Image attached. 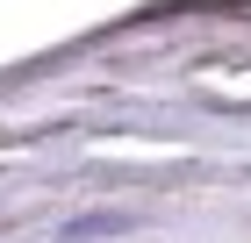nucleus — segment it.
<instances>
[{"instance_id":"1","label":"nucleus","mask_w":251,"mask_h":243,"mask_svg":"<svg viewBox=\"0 0 251 243\" xmlns=\"http://www.w3.org/2000/svg\"><path fill=\"white\" fill-rule=\"evenodd\" d=\"M122 229H136L129 207H86V215H72V222L58 229V243H108V236H122Z\"/></svg>"}]
</instances>
